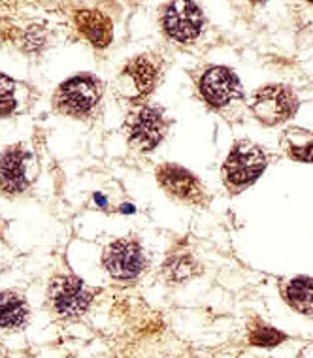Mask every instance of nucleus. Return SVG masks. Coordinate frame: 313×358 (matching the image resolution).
<instances>
[{"label":"nucleus","instance_id":"nucleus-14","mask_svg":"<svg viewBox=\"0 0 313 358\" xmlns=\"http://www.w3.org/2000/svg\"><path fill=\"white\" fill-rule=\"evenodd\" d=\"M283 296L291 308H295L300 313H313V279L296 278L288 281Z\"/></svg>","mask_w":313,"mask_h":358},{"label":"nucleus","instance_id":"nucleus-10","mask_svg":"<svg viewBox=\"0 0 313 358\" xmlns=\"http://www.w3.org/2000/svg\"><path fill=\"white\" fill-rule=\"evenodd\" d=\"M157 179H159L160 187L174 198H179L190 204H202L204 202V187L185 168L176 166V164H165L157 170Z\"/></svg>","mask_w":313,"mask_h":358},{"label":"nucleus","instance_id":"nucleus-2","mask_svg":"<svg viewBox=\"0 0 313 358\" xmlns=\"http://www.w3.org/2000/svg\"><path fill=\"white\" fill-rule=\"evenodd\" d=\"M102 96V85L92 76H74L59 87L55 94L57 110L64 115L83 117L91 113Z\"/></svg>","mask_w":313,"mask_h":358},{"label":"nucleus","instance_id":"nucleus-18","mask_svg":"<svg viewBox=\"0 0 313 358\" xmlns=\"http://www.w3.org/2000/svg\"><path fill=\"white\" fill-rule=\"evenodd\" d=\"M288 155L300 162H313V138L312 142L304 143V145H293L288 149Z\"/></svg>","mask_w":313,"mask_h":358},{"label":"nucleus","instance_id":"nucleus-11","mask_svg":"<svg viewBox=\"0 0 313 358\" xmlns=\"http://www.w3.org/2000/svg\"><path fill=\"white\" fill-rule=\"evenodd\" d=\"M76 27L80 29L83 36L97 48H106L111 42L113 31L111 21L99 10H80L74 15Z\"/></svg>","mask_w":313,"mask_h":358},{"label":"nucleus","instance_id":"nucleus-17","mask_svg":"<svg viewBox=\"0 0 313 358\" xmlns=\"http://www.w3.org/2000/svg\"><path fill=\"white\" fill-rule=\"evenodd\" d=\"M15 91H18V83L12 78L0 74V115H10L15 110L18 106Z\"/></svg>","mask_w":313,"mask_h":358},{"label":"nucleus","instance_id":"nucleus-5","mask_svg":"<svg viewBox=\"0 0 313 358\" xmlns=\"http://www.w3.org/2000/svg\"><path fill=\"white\" fill-rule=\"evenodd\" d=\"M95 290L89 289L80 278L61 275L53 279L50 289V300L57 313L64 317L81 315L91 303Z\"/></svg>","mask_w":313,"mask_h":358},{"label":"nucleus","instance_id":"nucleus-8","mask_svg":"<svg viewBox=\"0 0 313 358\" xmlns=\"http://www.w3.org/2000/svg\"><path fill=\"white\" fill-rule=\"evenodd\" d=\"M165 129L166 124L160 110L151 106H141L140 110L132 113L129 121L130 142L134 143L136 148L149 151L159 145L165 136Z\"/></svg>","mask_w":313,"mask_h":358},{"label":"nucleus","instance_id":"nucleus-9","mask_svg":"<svg viewBox=\"0 0 313 358\" xmlns=\"http://www.w3.org/2000/svg\"><path fill=\"white\" fill-rule=\"evenodd\" d=\"M200 93L208 100V104L223 108L230 100L238 99L242 94V87L232 70L225 66H211L200 80Z\"/></svg>","mask_w":313,"mask_h":358},{"label":"nucleus","instance_id":"nucleus-1","mask_svg":"<svg viewBox=\"0 0 313 358\" xmlns=\"http://www.w3.org/2000/svg\"><path fill=\"white\" fill-rule=\"evenodd\" d=\"M266 162V155L258 145L251 142H238L228 153L223 166L225 183L230 191H242L263 176Z\"/></svg>","mask_w":313,"mask_h":358},{"label":"nucleus","instance_id":"nucleus-13","mask_svg":"<svg viewBox=\"0 0 313 358\" xmlns=\"http://www.w3.org/2000/svg\"><path fill=\"white\" fill-rule=\"evenodd\" d=\"M29 308L25 298L15 292H0V328H21L27 322Z\"/></svg>","mask_w":313,"mask_h":358},{"label":"nucleus","instance_id":"nucleus-7","mask_svg":"<svg viewBox=\"0 0 313 358\" xmlns=\"http://www.w3.org/2000/svg\"><path fill=\"white\" fill-rule=\"evenodd\" d=\"M104 268L111 278L116 279H134L144 270L146 259L141 248L134 240H119L108 245L102 257Z\"/></svg>","mask_w":313,"mask_h":358},{"label":"nucleus","instance_id":"nucleus-12","mask_svg":"<svg viewBox=\"0 0 313 358\" xmlns=\"http://www.w3.org/2000/svg\"><path fill=\"white\" fill-rule=\"evenodd\" d=\"M123 76H129L138 96H146L153 91L157 81V66L148 57H136L123 70Z\"/></svg>","mask_w":313,"mask_h":358},{"label":"nucleus","instance_id":"nucleus-6","mask_svg":"<svg viewBox=\"0 0 313 358\" xmlns=\"http://www.w3.org/2000/svg\"><path fill=\"white\" fill-rule=\"evenodd\" d=\"M162 25L176 42H193L202 32L204 15L195 2H174L165 10Z\"/></svg>","mask_w":313,"mask_h":358},{"label":"nucleus","instance_id":"nucleus-16","mask_svg":"<svg viewBox=\"0 0 313 358\" xmlns=\"http://www.w3.org/2000/svg\"><path fill=\"white\" fill-rule=\"evenodd\" d=\"M285 334L276 330V328L268 327V324H260V327H255L249 334V341L253 345L257 347H276L279 343L285 341Z\"/></svg>","mask_w":313,"mask_h":358},{"label":"nucleus","instance_id":"nucleus-4","mask_svg":"<svg viewBox=\"0 0 313 358\" xmlns=\"http://www.w3.org/2000/svg\"><path fill=\"white\" fill-rule=\"evenodd\" d=\"M251 110L263 123L279 124L295 115L298 110V100L287 87L268 85L257 91Z\"/></svg>","mask_w":313,"mask_h":358},{"label":"nucleus","instance_id":"nucleus-15","mask_svg":"<svg viewBox=\"0 0 313 358\" xmlns=\"http://www.w3.org/2000/svg\"><path fill=\"white\" fill-rule=\"evenodd\" d=\"M165 273L170 281H185V279H189L190 275L197 273V264L187 255L174 257L172 260H168L165 264Z\"/></svg>","mask_w":313,"mask_h":358},{"label":"nucleus","instance_id":"nucleus-3","mask_svg":"<svg viewBox=\"0 0 313 358\" xmlns=\"http://www.w3.org/2000/svg\"><path fill=\"white\" fill-rule=\"evenodd\" d=\"M34 179V157L25 145H12L0 155V189L23 192Z\"/></svg>","mask_w":313,"mask_h":358}]
</instances>
